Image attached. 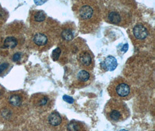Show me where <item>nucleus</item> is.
<instances>
[{
    "label": "nucleus",
    "mask_w": 155,
    "mask_h": 131,
    "mask_svg": "<svg viewBox=\"0 0 155 131\" xmlns=\"http://www.w3.org/2000/svg\"><path fill=\"white\" fill-rule=\"evenodd\" d=\"M73 11L79 21L80 30L83 33L92 32L101 23L102 12L95 1H78L73 7Z\"/></svg>",
    "instance_id": "nucleus-1"
},
{
    "label": "nucleus",
    "mask_w": 155,
    "mask_h": 131,
    "mask_svg": "<svg viewBox=\"0 0 155 131\" xmlns=\"http://www.w3.org/2000/svg\"><path fill=\"white\" fill-rule=\"evenodd\" d=\"M104 16L107 22L123 27L128 26L131 20L130 11L117 1L109 2L104 10Z\"/></svg>",
    "instance_id": "nucleus-2"
},
{
    "label": "nucleus",
    "mask_w": 155,
    "mask_h": 131,
    "mask_svg": "<svg viewBox=\"0 0 155 131\" xmlns=\"http://www.w3.org/2000/svg\"><path fill=\"white\" fill-rule=\"evenodd\" d=\"M106 118L112 122H120L125 121L130 116V110L123 101L112 98L107 102L104 108Z\"/></svg>",
    "instance_id": "nucleus-3"
},
{
    "label": "nucleus",
    "mask_w": 155,
    "mask_h": 131,
    "mask_svg": "<svg viewBox=\"0 0 155 131\" xmlns=\"http://www.w3.org/2000/svg\"><path fill=\"white\" fill-rule=\"evenodd\" d=\"M108 92L113 98L127 100L132 97V88L126 79L119 77L113 80L108 87Z\"/></svg>",
    "instance_id": "nucleus-4"
},
{
    "label": "nucleus",
    "mask_w": 155,
    "mask_h": 131,
    "mask_svg": "<svg viewBox=\"0 0 155 131\" xmlns=\"http://www.w3.org/2000/svg\"><path fill=\"white\" fill-rule=\"evenodd\" d=\"M130 33L131 40L136 45H145L153 38L152 29L149 24L144 22H139L134 25Z\"/></svg>",
    "instance_id": "nucleus-5"
},
{
    "label": "nucleus",
    "mask_w": 155,
    "mask_h": 131,
    "mask_svg": "<svg viewBox=\"0 0 155 131\" xmlns=\"http://www.w3.org/2000/svg\"><path fill=\"white\" fill-rule=\"evenodd\" d=\"M78 61L80 67L83 70L92 69L94 65L93 55L89 50L81 51L78 55Z\"/></svg>",
    "instance_id": "nucleus-6"
},
{
    "label": "nucleus",
    "mask_w": 155,
    "mask_h": 131,
    "mask_svg": "<svg viewBox=\"0 0 155 131\" xmlns=\"http://www.w3.org/2000/svg\"><path fill=\"white\" fill-rule=\"evenodd\" d=\"M49 36L48 33L43 32L36 33L33 37V41L35 45L38 47H44L49 43Z\"/></svg>",
    "instance_id": "nucleus-7"
},
{
    "label": "nucleus",
    "mask_w": 155,
    "mask_h": 131,
    "mask_svg": "<svg viewBox=\"0 0 155 131\" xmlns=\"http://www.w3.org/2000/svg\"><path fill=\"white\" fill-rule=\"evenodd\" d=\"M117 67V60L111 55L107 56L101 63V68L105 71H113Z\"/></svg>",
    "instance_id": "nucleus-8"
},
{
    "label": "nucleus",
    "mask_w": 155,
    "mask_h": 131,
    "mask_svg": "<svg viewBox=\"0 0 155 131\" xmlns=\"http://www.w3.org/2000/svg\"><path fill=\"white\" fill-rule=\"evenodd\" d=\"M61 37L65 42H70L74 38V30L70 26L64 27L61 32Z\"/></svg>",
    "instance_id": "nucleus-9"
},
{
    "label": "nucleus",
    "mask_w": 155,
    "mask_h": 131,
    "mask_svg": "<svg viewBox=\"0 0 155 131\" xmlns=\"http://www.w3.org/2000/svg\"><path fill=\"white\" fill-rule=\"evenodd\" d=\"M62 122V119L61 115L58 112H52L48 116V122L53 126H57L61 124Z\"/></svg>",
    "instance_id": "nucleus-10"
},
{
    "label": "nucleus",
    "mask_w": 155,
    "mask_h": 131,
    "mask_svg": "<svg viewBox=\"0 0 155 131\" xmlns=\"http://www.w3.org/2000/svg\"><path fill=\"white\" fill-rule=\"evenodd\" d=\"M68 131H85V126L83 124L76 121H71L68 125Z\"/></svg>",
    "instance_id": "nucleus-11"
},
{
    "label": "nucleus",
    "mask_w": 155,
    "mask_h": 131,
    "mask_svg": "<svg viewBox=\"0 0 155 131\" xmlns=\"http://www.w3.org/2000/svg\"><path fill=\"white\" fill-rule=\"evenodd\" d=\"M51 104L49 97L46 95H40L37 98L36 101V105L38 107H48Z\"/></svg>",
    "instance_id": "nucleus-12"
},
{
    "label": "nucleus",
    "mask_w": 155,
    "mask_h": 131,
    "mask_svg": "<svg viewBox=\"0 0 155 131\" xmlns=\"http://www.w3.org/2000/svg\"><path fill=\"white\" fill-rule=\"evenodd\" d=\"M90 74L87 71L82 70L78 73L77 79L79 82L87 83L90 81Z\"/></svg>",
    "instance_id": "nucleus-13"
},
{
    "label": "nucleus",
    "mask_w": 155,
    "mask_h": 131,
    "mask_svg": "<svg viewBox=\"0 0 155 131\" xmlns=\"http://www.w3.org/2000/svg\"><path fill=\"white\" fill-rule=\"evenodd\" d=\"M18 45V40L14 37H8L4 40V46L8 48H14Z\"/></svg>",
    "instance_id": "nucleus-14"
},
{
    "label": "nucleus",
    "mask_w": 155,
    "mask_h": 131,
    "mask_svg": "<svg viewBox=\"0 0 155 131\" xmlns=\"http://www.w3.org/2000/svg\"><path fill=\"white\" fill-rule=\"evenodd\" d=\"M9 101L10 104L15 107H19L21 105L22 103V99L21 97L17 95H12L9 97Z\"/></svg>",
    "instance_id": "nucleus-15"
},
{
    "label": "nucleus",
    "mask_w": 155,
    "mask_h": 131,
    "mask_svg": "<svg viewBox=\"0 0 155 131\" xmlns=\"http://www.w3.org/2000/svg\"><path fill=\"white\" fill-rule=\"evenodd\" d=\"M33 18L35 22H42L46 19V14L42 11H38L35 14Z\"/></svg>",
    "instance_id": "nucleus-16"
},
{
    "label": "nucleus",
    "mask_w": 155,
    "mask_h": 131,
    "mask_svg": "<svg viewBox=\"0 0 155 131\" xmlns=\"http://www.w3.org/2000/svg\"><path fill=\"white\" fill-rule=\"evenodd\" d=\"M61 49L59 47H57V48L54 49L52 51V57L54 61H57L58 60L60 55L61 54Z\"/></svg>",
    "instance_id": "nucleus-17"
},
{
    "label": "nucleus",
    "mask_w": 155,
    "mask_h": 131,
    "mask_svg": "<svg viewBox=\"0 0 155 131\" xmlns=\"http://www.w3.org/2000/svg\"><path fill=\"white\" fill-rule=\"evenodd\" d=\"M9 67V64L7 63V62H4L2 63L0 65V75L6 69H7Z\"/></svg>",
    "instance_id": "nucleus-18"
},
{
    "label": "nucleus",
    "mask_w": 155,
    "mask_h": 131,
    "mask_svg": "<svg viewBox=\"0 0 155 131\" xmlns=\"http://www.w3.org/2000/svg\"><path fill=\"white\" fill-rule=\"evenodd\" d=\"M21 53H19V52L16 53L15 54H14V55H13L12 60L14 62H18V61H20L21 59Z\"/></svg>",
    "instance_id": "nucleus-19"
},
{
    "label": "nucleus",
    "mask_w": 155,
    "mask_h": 131,
    "mask_svg": "<svg viewBox=\"0 0 155 131\" xmlns=\"http://www.w3.org/2000/svg\"><path fill=\"white\" fill-rule=\"evenodd\" d=\"M63 99H64V101H65L66 102H67L68 103L73 104L74 103V99L69 96L64 95L63 96Z\"/></svg>",
    "instance_id": "nucleus-20"
},
{
    "label": "nucleus",
    "mask_w": 155,
    "mask_h": 131,
    "mask_svg": "<svg viewBox=\"0 0 155 131\" xmlns=\"http://www.w3.org/2000/svg\"><path fill=\"white\" fill-rule=\"evenodd\" d=\"M46 1H35V4H37V5H40L42 4H44V2H45Z\"/></svg>",
    "instance_id": "nucleus-21"
},
{
    "label": "nucleus",
    "mask_w": 155,
    "mask_h": 131,
    "mask_svg": "<svg viewBox=\"0 0 155 131\" xmlns=\"http://www.w3.org/2000/svg\"></svg>",
    "instance_id": "nucleus-22"
}]
</instances>
